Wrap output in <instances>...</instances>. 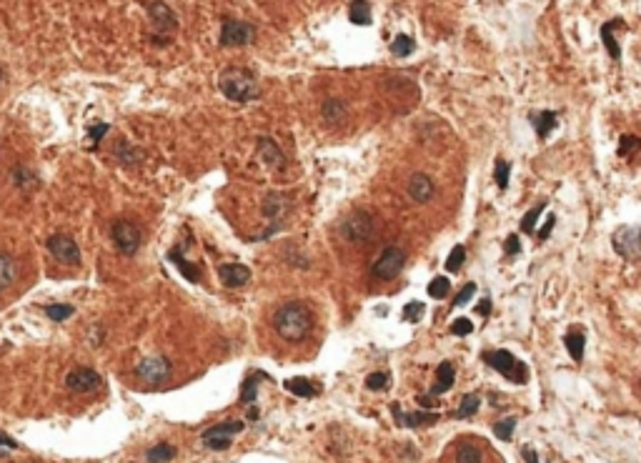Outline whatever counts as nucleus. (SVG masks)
Masks as SVG:
<instances>
[{
	"label": "nucleus",
	"mask_w": 641,
	"mask_h": 463,
	"mask_svg": "<svg viewBox=\"0 0 641 463\" xmlns=\"http://www.w3.org/2000/svg\"><path fill=\"white\" fill-rule=\"evenodd\" d=\"M273 328L283 341L291 343H301L306 338L311 328H314V316L311 308L301 300H288L273 314Z\"/></svg>",
	"instance_id": "1"
},
{
	"label": "nucleus",
	"mask_w": 641,
	"mask_h": 463,
	"mask_svg": "<svg viewBox=\"0 0 641 463\" xmlns=\"http://www.w3.org/2000/svg\"><path fill=\"white\" fill-rule=\"evenodd\" d=\"M218 91L233 103H251L261 98V85L249 68H226L218 75Z\"/></svg>",
	"instance_id": "2"
},
{
	"label": "nucleus",
	"mask_w": 641,
	"mask_h": 463,
	"mask_svg": "<svg viewBox=\"0 0 641 463\" xmlns=\"http://www.w3.org/2000/svg\"><path fill=\"white\" fill-rule=\"evenodd\" d=\"M484 363L491 365V368H496L498 373H504L506 379L514 381V383H526V365H523L511 351H504V348H498V351H486Z\"/></svg>",
	"instance_id": "3"
},
{
	"label": "nucleus",
	"mask_w": 641,
	"mask_h": 463,
	"mask_svg": "<svg viewBox=\"0 0 641 463\" xmlns=\"http://www.w3.org/2000/svg\"><path fill=\"white\" fill-rule=\"evenodd\" d=\"M373 230H376V223H373V218L366 210H354V213H348L338 226V233L343 235V241H348V243L368 241L373 235Z\"/></svg>",
	"instance_id": "4"
},
{
	"label": "nucleus",
	"mask_w": 641,
	"mask_h": 463,
	"mask_svg": "<svg viewBox=\"0 0 641 463\" xmlns=\"http://www.w3.org/2000/svg\"><path fill=\"white\" fill-rule=\"evenodd\" d=\"M111 238L120 255H136L138 248H141V228L133 221H128V218L113 221Z\"/></svg>",
	"instance_id": "5"
},
{
	"label": "nucleus",
	"mask_w": 641,
	"mask_h": 463,
	"mask_svg": "<svg viewBox=\"0 0 641 463\" xmlns=\"http://www.w3.org/2000/svg\"><path fill=\"white\" fill-rule=\"evenodd\" d=\"M261 210H263V218H266V221H271V228L266 230L261 238H269V235H273L276 230L283 228V221H286L288 210H291V198H288L286 193L271 190L269 196L263 198Z\"/></svg>",
	"instance_id": "6"
},
{
	"label": "nucleus",
	"mask_w": 641,
	"mask_h": 463,
	"mask_svg": "<svg viewBox=\"0 0 641 463\" xmlns=\"http://www.w3.org/2000/svg\"><path fill=\"white\" fill-rule=\"evenodd\" d=\"M406 266V251L399 246H388V248L381 251V255L373 263L371 273L379 278V281H393L396 275L404 271Z\"/></svg>",
	"instance_id": "7"
},
{
	"label": "nucleus",
	"mask_w": 641,
	"mask_h": 463,
	"mask_svg": "<svg viewBox=\"0 0 641 463\" xmlns=\"http://www.w3.org/2000/svg\"><path fill=\"white\" fill-rule=\"evenodd\" d=\"M243 430V421H223L218 426H210L206 433H201V441L210 451H226L233 444V436Z\"/></svg>",
	"instance_id": "8"
},
{
	"label": "nucleus",
	"mask_w": 641,
	"mask_h": 463,
	"mask_svg": "<svg viewBox=\"0 0 641 463\" xmlns=\"http://www.w3.org/2000/svg\"><path fill=\"white\" fill-rule=\"evenodd\" d=\"M255 40V26L246 23V20H226L221 28V43L223 48H241L249 46Z\"/></svg>",
	"instance_id": "9"
},
{
	"label": "nucleus",
	"mask_w": 641,
	"mask_h": 463,
	"mask_svg": "<svg viewBox=\"0 0 641 463\" xmlns=\"http://www.w3.org/2000/svg\"><path fill=\"white\" fill-rule=\"evenodd\" d=\"M46 246H48V253H51L58 263H63V266H78L80 263V248L71 235L55 233L48 238Z\"/></svg>",
	"instance_id": "10"
},
{
	"label": "nucleus",
	"mask_w": 641,
	"mask_h": 463,
	"mask_svg": "<svg viewBox=\"0 0 641 463\" xmlns=\"http://www.w3.org/2000/svg\"><path fill=\"white\" fill-rule=\"evenodd\" d=\"M611 246L622 258H636L641 253V228L639 226H619L611 235Z\"/></svg>",
	"instance_id": "11"
},
{
	"label": "nucleus",
	"mask_w": 641,
	"mask_h": 463,
	"mask_svg": "<svg viewBox=\"0 0 641 463\" xmlns=\"http://www.w3.org/2000/svg\"><path fill=\"white\" fill-rule=\"evenodd\" d=\"M136 376L141 379V383H145V385L163 383L170 376V361L165 358V356H148V358H143L138 363Z\"/></svg>",
	"instance_id": "12"
},
{
	"label": "nucleus",
	"mask_w": 641,
	"mask_h": 463,
	"mask_svg": "<svg viewBox=\"0 0 641 463\" xmlns=\"http://www.w3.org/2000/svg\"><path fill=\"white\" fill-rule=\"evenodd\" d=\"M100 383H103V379H100V373L93 371V368H73L66 376V385L73 393L96 391V388H100Z\"/></svg>",
	"instance_id": "13"
},
{
	"label": "nucleus",
	"mask_w": 641,
	"mask_h": 463,
	"mask_svg": "<svg viewBox=\"0 0 641 463\" xmlns=\"http://www.w3.org/2000/svg\"><path fill=\"white\" fill-rule=\"evenodd\" d=\"M255 145H258V156H261V161L269 165V168H273V170L286 168V156H283L281 145L276 143L273 138L261 136L258 140H255Z\"/></svg>",
	"instance_id": "14"
},
{
	"label": "nucleus",
	"mask_w": 641,
	"mask_h": 463,
	"mask_svg": "<svg viewBox=\"0 0 641 463\" xmlns=\"http://www.w3.org/2000/svg\"><path fill=\"white\" fill-rule=\"evenodd\" d=\"M148 15H151L153 26H156L158 33H173V30L178 28L176 13H173L165 3H161V0H156V3L148 6Z\"/></svg>",
	"instance_id": "15"
},
{
	"label": "nucleus",
	"mask_w": 641,
	"mask_h": 463,
	"mask_svg": "<svg viewBox=\"0 0 641 463\" xmlns=\"http://www.w3.org/2000/svg\"><path fill=\"white\" fill-rule=\"evenodd\" d=\"M218 278L226 288H241L251 281V268L241 266V263H223L218 268Z\"/></svg>",
	"instance_id": "16"
},
{
	"label": "nucleus",
	"mask_w": 641,
	"mask_h": 463,
	"mask_svg": "<svg viewBox=\"0 0 641 463\" xmlns=\"http://www.w3.org/2000/svg\"><path fill=\"white\" fill-rule=\"evenodd\" d=\"M406 190H408V198H411V201L428 203L433 198V193H436V185H433V181L426 176V173H413L408 185H406Z\"/></svg>",
	"instance_id": "17"
},
{
	"label": "nucleus",
	"mask_w": 641,
	"mask_h": 463,
	"mask_svg": "<svg viewBox=\"0 0 641 463\" xmlns=\"http://www.w3.org/2000/svg\"><path fill=\"white\" fill-rule=\"evenodd\" d=\"M391 411H393V418H396V424L406 426V428H421V426H431V424L439 421V413H431V411H419V413H408V416H404L399 403H393Z\"/></svg>",
	"instance_id": "18"
},
{
	"label": "nucleus",
	"mask_w": 641,
	"mask_h": 463,
	"mask_svg": "<svg viewBox=\"0 0 641 463\" xmlns=\"http://www.w3.org/2000/svg\"><path fill=\"white\" fill-rule=\"evenodd\" d=\"M320 116H323V123L326 125H343L346 123V118H348V108H346V103L343 100H338V98H328L326 103L320 105Z\"/></svg>",
	"instance_id": "19"
},
{
	"label": "nucleus",
	"mask_w": 641,
	"mask_h": 463,
	"mask_svg": "<svg viewBox=\"0 0 641 463\" xmlns=\"http://www.w3.org/2000/svg\"><path fill=\"white\" fill-rule=\"evenodd\" d=\"M453 381H456V368H453L451 361H441L439 368H436V383H433L431 393L433 396H441V393L451 391Z\"/></svg>",
	"instance_id": "20"
},
{
	"label": "nucleus",
	"mask_w": 641,
	"mask_h": 463,
	"mask_svg": "<svg viewBox=\"0 0 641 463\" xmlns=\"http://www.w3.org/2000/svg\"><path fill=\"white\" fill-rule=\"evenodd\" d=\"M563 346H566V351H569V356L576 363H581L584 348H586V333L581 328H569L566 336H563Z\"/></svg>",
	"instance_id": "21"
},
{
	"label": "nucleus",
	"mask_w": 641,
	"mask_h": 463,
	"mask_svg": "<svg viewBox=\"0 0 641 463\" xmlns=\"http://www.w3.org/2000/svg\"><path fill=\"white\" fill-rule=\"evenodd\" d=\"M348 20L354 26H371L373 13H371V3L368 0H351L348 3Z\"/></svg>",
	"instance_id": "22"
},
{
	"label": "nucleus",
	"mask_w": 641,
	"mask_h": 463,
	"mask_svg": "<svg viewBox=\"0 0 641 463\" xmlns=\"http://www.w3.org/2000/svg\"><path fill=\"white\" fill-rule=\"evenodd\" d=\"M529 123L536 128L539 138L541 140H546L549 138V133L554 131V125H557V111H541V113H531L529 116Z\"/></svg>",
	"instance_id": "23"
},
{
	"label": "nucleus",
	"mask_w": 641,
	"mask_h": 463,
	"mask_svg": "<svg viewBox=\"0 0 641 463\" xmlns=\"http://www.w3.org/2000/svg\"><path fill=\"white\" fill-rule=\"evenodd\" d=\"M283 385H286L288 393H294L298 398H316L320 393V385L311 383L308 379H288Z\"/></svg>",
	"instance_id": "24"
},
{
	"label": "nucleus",
	"mask_w": 641,
	"mask_h": 463,
	"mask_svg": "<svg viewBox=\"0 0 641 463\" xmlns=\"http://www.w3.org/2000/svg\"><path fill=\"white\" fill-rule=\"evenodd\" d=\"M619 26V18L616 20H608V23H604V28H602V40H604V48L608 51V55L614 60H622V46L616 43V38H614V28Z\"/></svg>",
	"instance_id": "25"
},
{
	"label": "nucleus",
	"mask_w": 641,
	"mask_h": 463,
	"mask_svg": "<svg viewBox=\"0 0 641 463\" xmlns=\"http://www.w3.org/2000/svg\"><path fill=\"white\" fill-rule=\"evenodd\" d=\"M168 258H170V261H173V263H176V266H178V271H181V273H183L190 283H198V281H201V268H198L196 263L186 261L183 255H178V251H176V248L170 251V253H168Z\"/></svg>",
	"instance_id": "26"
},
{
	"label": "nucleus",
	"mask_w": 641,
	"mask_h": 463,
	"mask_svg": "<svg viewBox=\"0 0 641 463\" xmlns=\"http://www.w3.org/2000/svg\"><path fill=\"white\" fill-rule=\"evenodd\" d=\"M478 408H481V396L478 393H466L464 398H461V403H458V411H456V418H471L473 413H478Z\"/></svg>",
	"instance_id": "27"
},
{
	"label": "nucleus",
	"mask_w": 641,
	"mask_h": 463,
	"mask_svg": "<svg viewBox=\"0 0 641 463\" xmlns=\"http://www.w3.org/2000/svg\"><path fill=\"white\" fill-rule=\"evenodd\" d=\"M15 281V261L8 253H0V291Z\"/></svg>",
	"instance_id": "28"
},
{
	"label": "nucleus",
	"mask_w": 641,
	"mask_h": 463,
	"mask_svg": "<svg viewBox=\"0 0 641 463\" xmlns=\"http://www.w3.org/2000/svg\"><path fill=\"white\" fill-rule=\"evenodd\" d=\"M261 379H266L263 373H251L249 379H246V383H243V391H241V403L243 406H249V403H253L255 401V396H258V381Z\"/></svg>",
	"instance_id": "29"
},
{
	"label": "nucleus",
	"mask_w": 641,
	"mask_h": 463,
	"mask_svg": "<svg viewBox=\"0 0 641 463\" xmlns=\"http://www.w3.org/2000/svg\"><path fill=\"white\" fill-rule=\"evenodd\" d=\"M413 48H416V43H413L411 35H406V33H399L396 38L391 40V53L396 55V58H406V55H411Z\"/></svg>",
	"instance_id": "30"
},
{
	"label": "nucleus",
	"mask_w": 641,
	"mask_h": 463,
	"mask_svg": "<svg viewBox=\"0 0 641 463\" xmlns=\"http://www.w3.org/2000/svg\"><path fill=\"white\" fill-rule=\"evenodd\" d=\"M173 458H176V448L170 444H161L145 453V461L148 463H168V461H173Z\"/></svg>",
	"instance_id": "31"
},
{
	"label": "nucleus",
	"mask_w": 641,
	"mask_h": 463,
	"mask_svg": "<svg viewBox=\"0 0 641 463\" xmlns=\"http://www.w3.org/2000/svg\"><path fill=\"white\" fill-rule=\"evenodd\" d=\"M546 210V201H541V203H536L534 208L531 210H526V215L521 218V230L523 233H534V228H536V223H539V218H541V213Z\"/></svg>",
	"instance_id": "32"
},
{
	"label": "nucleus",
	"mask_w": 641,
	"mask_h": 463,
	"mask_svg": "<svg viewBox=\"0 0 641 463\" xmlns=\"http://www.w3.org/2000/svg\"><path fill=\"white\" fill-rule=\"evenodd\" d=\"M449 293H451V281H449L446 275H436V278H431V283H428V296H431V298L444 300Z\"/></svg>",
	"instance_id": "33"
},
{
	"label": "nucleus",
	"mask_w": 641,
	"mask_h": 463,
	"mask_svg": "<svg viewBox=\"0 0 641 463\" xmlns=\"http://www.w3.org/2000/svg\"><path fill=\"white\" fill-rule=\"evenodd\" d=\"M464 261H466V248L458 243V246H453V251L449 253V258H446V273H458L461 268H464Z\"/></svg>",
	"instance_id": "34"
},
{
	"label": "nucleus",
	"mask_w": 641,
	"mask_h": 463,
	"mask_svg": "<svg viewBox=\"0 0 641 463\" xmlns=\"http://www.w3.org/2000/svg\"><path fill=\"white\" fill-rule=\"evenodd\" d=\"M509 178H511V165L506 163L504 158H496V165H494V181H496L498 190L509 188Z\"/></svg>",
	"instance_id": "35"
},
{
	"label": "nucleus",
	"mask_w": 641,
	"mask_h": 463,
	"mask_svg": "<svg viewBox=\"0 0 641 463\" xmlns=\"http://www.w3.org/2000/svg\"><path fill=\"white\" fill-rule=\"evenodd\" d=\"M43 314H46L51 320H68L73 314H75V308L68 306V303H53V306L43 308Z\"/></svg>",
	"instance_id": "36"
},
{
	"label": "nucleus",
	"mask_w": 641,
	"mask_h": 463,
	"mask_svg": "<svg viewBox=\"0 0 641 463\" xmlns=\"http://www.w3.org/2000/svg\"><path fill=\"white\" fill-rule=\"evenodd\" d=\"M514 428H516V418H501V421L494 424V433H496L498 441H511Z\"/></svg>",
	"instance_id": "37"
},
{
	"label": "nucleus",
	"mask_w": 641,
	"mask_h": 463,
	"mask_svg": "<svg viewBox=\"0 0 641 463\" xmlns=\"http://www.w3.org/2000/svg\"><path fill=\"white\" fill-rule=\"evenodd\" d=\"M116 150H118V158L123 161L125 165H133V163H138V161H141V150L131 148V145H128V140H120V143L116 145Z\"/></svg>",
	"instance_id": "38"
},
{
	"label": "nucleus",
	"mask_w": 641,
	"mask_h": 463,
	"mask_svg": "<svg viewBox=\"0 0 641 463\" xmlns=\"http://www.w3.org/2000/svg\"><path fill=\"white\" fill-rule=\"evenodd\" d=\"M636 150H641V138L636 136H622V140H619V148H616V153L622 158H629L631 153H636Z\"/></svg>",
	"instance_id": "39"
},
{
	"label": "nucleus",
	"mask_w": 641,
	"mask_h": 463,
	"mask_svg": "<svg viewBox=\"0 0 641 463\" xmlns=\"http://www.w3.org/2000/svg\"><path fill=\"white\" fill-rule=\"evenodd\" d=\"M424 314H426L424 303H421V300H411V303L404 308V320L406 323H419V320L424 318Z\"/></svg>",
	"instance_id": "40"
},
{
	"label": "nucleus",
	"mask_w": 641,
	"mask_h": 463,
	"mask_svg": "<svg viewBox=\"0 0 641 463\" xmlns=\"http://www.w3.org/2000/svg\"><path fill=\"white\" fill-rule=\"evenodd\" d=\"M456 463H481V451L476 446H458Z\"/></svg>",
	"instance_id": "41"
},
{
	"label": "nucleus",
	"mask_w": 641,
	"mask_h": 463,
	"mask_svg": "<svg viewBox=\"0 0 641 463\" xmlns=\"http://www.w3.org/2000/svg\"><path fill=\"white\" fill-rule=\"evenodd\" d=\"M451 333H453V336H458V338H464V336H471V333H473L471 318H464V316H461V318H456L451 323Z\"/></svg>",
	"instance_id": "42"
},
{
	"label": "nucleus",
	"mask_w": 641,
	"mask_h": 463,
	"mask_svg": "<svg viewBox=\"0 0 641 463\" xmlns=\"http://www.w3.org/2000/svg\"><path fill=\"white\" fill-rule=\"evenodd\" d=\"M386 385H388V373H383V371L371 373L366 379V388H371V391H383Z\"/></svg>",
	"instance_id": "43"
},
{
	"label": "nucleus",
	"mask_w": 641,
	"mask_h": 463,
	"mask_svg": "<svg viewBox=\"0 0 641 463\" xmlns=\"http://www.w3.org/2000/svg\"><path fill=\"white\" fill-rule=\"evenodd\" d=\"M473 293H476V283H473V281H471V283H466V286L461 288V291H458L456 298H453V308L466 306V303H469V300L473 298Z\"/></svg>",
	"instance_id": "44"
},
{
	"label": "nucleus",
	"mask_w": 641,
	"mask_h": 463,
	"mask_svg": "<svg viewBox=\"0 0 641 463\" xmlns=\"http://www.w3.org/2000/svg\"><path fill=\"white\" fill-rule=\"evenodd\" d=\"M108 133V123H98V125H93L91 131H88V138H91V148H96V145L100 143V138Z\"/></svg>",
	"instance_id": "45"
},
{
	"label": "nucleus",
	"mask_w": 641,
	"mask_h": 463,
	"mask_svg": "<svg viewBox=\"0 0 641 463\" xmlns=\"http://www.w3.org/2000/svg\"><path fill=\"white\" fill-rule=\"evenodd\" d=\"M504 251H506L509 255H518V253H521V241H518V235H516V233H511L509 238H506Z\"/></svg>",
	"instance_id": "46"
},
{
	"label": "nucleus",
	"mask_w": 641,
	"mask_h": 463,
	"mask_svg": "<svg viewBox=\"0 0 641 463\" xmlns=\"http://www.w3.org/2000/svg\"><path fill=\"white\" fill-rule=\"evenodd\" d=\"M554 226H557V215L551 213V215H549V221L543 223V228L539 230V241H546V238L551 235V230H554Z\"/></svg>",
	"instance_id": "47"
},
{
	"label": "nucleus",
	"mask_w": 641,
	"mask_h": 463,
	"mask_svg": "<svg viewBox=\"0 0 641 463\" xmlns=\"http://www.w3.org/2000/svg\"><path fill=\"white\" fill-rule=\"evenodd\" d=\"M473 311H476V314H481L486 318V316L491 314V298H481L476 303V308H473Z\"/></svg>",
	"instance_id": "48"
},
{
	"label": "nucleus",
	"mask_w": 641,
	"mask_h": 463,
	"mask_svg": "<svg viewBox=\"0 0 641 463\" xmlns=\"http://www.w3.org/2000/svg\"><path fill=\"white\" fill-rule=\"evenodd\" d=\"M0 446H3V448H10V451H13V448H18V441H13V438H8L6 433L0 430Z\"/></svg>",
	"instance_id": "49"
},
{
	"label": "nucleus",
	"mask_w": 641,
	"mask_h": 463,
	"mask_svg": "<svg viewBox=\"0 0 641 463\" xmlns=\"http://www.w3.org/2000/svg\"><path fill=\"white\" fill-rule=\"evenodd\" d=\"M521 453H523V461H526V463H539V456H536V451H531L529 446H526V448H523Z\"/></svg>",
	"instance_id": "50"
},
{
	"label": "nucleus",
	"mask_w": 641,
	"mask_h": 463,
	"mask_svg": "<svg viewBox=\"0 0 641 463\" xmlns=\"http://www.w3.org/2000/svg\"><path fill=\"white\" fill-rule=\"evenodd\" d=\"M416 401H419L421 406H426V408H436V398L433 396H419Z\"/></svg>",
	"instance_id": "51"
},
{
	"label": "nucleus",
	"mask_w": 641,
	"mask_h": 463,
	"mask_svg": "<svg viewBox=\"0 0 641 463\" xmlns=\"http://www.w3.org/2000/svg\"><path fill=\"white\" fill-rule=\"evenodd\" d=\"M3 80H6V71H3V68H0V83H3Z\"/></svg>",
	"instance_id": "52"
}]
</instances>
